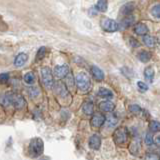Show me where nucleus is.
Masks as SVG:
<instances>
[{
    "label": "nucleus",
    "instance_id": "f257e3e1",
    "mask_svg": "<svg viewBox=\"0 0 160 160\" xmlns=\"http://www.w3.org/2000/svg\"><path fill=\"white\" fill-rule=\"evenodd\" d=\"M44 151V143L43 140L39 137H35L30 140L28 145V153L31 158H37Z\"/></svg>",
    "mask_w": 160,
    "mask_h": 160
},
{
    "label": "nucleus",
    "instance_id": "f03ea898",
    "mask_svg": "<svg viewBox=\"0 0 160 160\" xmlns=\"http://www.w3.org/2000/svg\"><path fill=\"white\" fill-rule=\"evenodd\" d=\"M75 84L81 91H87L91 87V81L88 76V74L85 72H80L75 77Z\"/></svg>",
    "mask_w": 160,
    "mask_h": 160
},
{
    "label": "nucleus",
    "instance_id": "7ed1b4c3",
    "mask_svg": "<svg viewBox=\"0 0 160 160\" xmlns=\"http://www.w3.org/2000/svg\"><path fill=\"white\" fill-rule=\"evenodd\" d=\"M113 140L117 145H124L128 140V130L125 127H118L113 133Z\"/></svg>",
    "mask_w": 160,
    "mask_h": 160
},
{
    "label": "nucleus",
    "instance_id": "20e7f679",
    "mask_svg": "<svg viewBox=\"0 0 160 160\" xmlns=\"http://www.w3.org/2000/svg\"><path fill=\"white\" fill-rule=\"evenodd\" d=\"M41 80L45 88L51 89L54 86L53 73L49 67H43L41 69Z\"/></svg>",
    "mask_w": 160,
    "mask_h": 160
},
{
    "label": "nucleus",
    "instance_id": "39448f33",
    "mask_svg": "<svg viewBox=\"0 0 160 160\" xmlns=\"http://www.w3.org/2000/svg\"><path fill=\"white\" fill-rule=\"evenodd\" d=\"M101 26L107 32H115L119 29L118 23L110 18H103L101 20Z\"/></svg>",
    "mask_w": 160,
    "mask_h": 160
},
{
    "label": "nucleus",
    "instance_id": "423d86ee",
    "mask_svg": "<svg viewBox=\"0 0 160 160\" xmlns=\"http://www.w3.org/2000/svg\"><path fill=\"white\" fill-rule=\"evenodd\" d=\"M69 66L67 64H63V65H58V66H55L53 70V75L58 79H62V78H66V76L69 74Z\"/></svg>",
    "mask_w": 160,
    "mask_h": 160
},
{
    "label": "nucleus",
    "instance_id": "0eeeda50",
    "mask_svg": "<svg viewBox=\"0 0 160 160\" xmlns=\"http://www.w3.org/2000/svg\"><path fill=\"white\" fill-rule=\"evenodd\" d=\"M105 119H106V117H105L103 114L95 113V114H93L90 123H91V126L93 128H99L105 123Z\"/></svg>",
    "mask_w": 160,
    "mask_h": 160
},
{
    "label": "nucleus",
    "instance_id": "6e6552de",
    "mask_svg": "<svg viewBox=\"0 0 160 160\" xmlns=\"http://www.w3.org/2000/svg\"><path fill=\"white\" fill-rule=\"evenodd\" d=\"M54 91L57 95L61 97H66L68 95V88L63 82L61 81H57L54 84Z\"/></svg>",
    "mask_w": 160,
    "mask_h": 160
},
{
    "label": "nucleus",
    "instance_id": "1a4fd4ad",
    "mask_svg": "<svg viewBox=\"0 0 160 160\" xmlns=\"http://www.w3.org/2000/svg\"><path fill=\"white\" fill-rule=\"evenodd\" d=\"M101 146V138L98 134H93L89 138V147L93 150H98Z\"/></svg>",
    "mask_w": 160,
    "mask_h": 160
},
{
    "label": "nucleus",
    "instance_id": "9d476101",
    "mask_svg": "<svg viewBox=\"0 0 160 160\" xmlns=\"http://www.w3.org/2000/svg\"><path fill=\"white\" fill-rule=\"evenodd\" d=\"M13 105H14L15 109L21 110V109H23L25 107L26 102H25V99L21 96V95L14 94V96H13Z\"/></svg>",
    "mask_w": 160,
    "mask_h": 160
},
{
    "label": "nucleus",
    "instance_id": "9b49d317",
    "mask_svg": "<svg viewBox=\"0 0 160 160\" xmlns=\"http://www.w3.org/2000/svg\"><path fill=\"white\" fill-rule=\"evenodd\" d=\"M99 109L103 112H112L115 109V104L112 101H103L99 104Z\"/></svg>",
    "mask_w": 160,
    "mask_h": 160
},
{
    "label": "nucleus",
    "instance_id": "f8f14e48",
    "mask_svg": "<svg viewBox=\"0 0 160 160\" xmlns=\"http://www.w3.org/2000/svg\"><path fill=\"white\" fill-rule=\"evenodd\" d=\"M27 59H28V55L26 53H19L14 59V65L16 67H21L27 61Z\"/></svg>",
    "mask_w": 160,
    "mask_h": 160
},
{
    "label": "nucleus",
    "instance_id": "ddd939ff",
    "mask_svg": "<svg viewBox=\"0 0 160 160\" xmlns=\"http://www.w3.org/2000/svg\"><path fill=\"white\" fill-rule=\"evenodd\" d=\"M134 8H135V4L133 2H128L126 4H124L121 7V9H120V13L122 15H126L127 16V15H130L133 12Z\"/></svg>",
    "mask_w": 160,
    "mask_h": 160
},
{
    "label": "nucleus",
    "instance_id": "4468645a",
    "mask_svg": "<svg viewBox=\"0 0 160 160\" xmlns=\"http://www.w3.org/2000/svg\"><path fill=\"white\" fill-rule=\"evenodd\" d=\"M148 27L144 23H137L134 27V32L137 35H146L148 33Z\"/></svg>",
    "mask_w": 160,
    "mask_h": 160
},
{
    "label": "nucleus",
    "instance_id": "2eb2a0df",
    "mask_svg": "<svg viewBox=\"0 0 160 160\" xmlns=\"http://www.w3.org/2000/svg\"><path fill=\"white\" fill-rule=\"evenodd\" d=\"M133 23H134V17L131 16V15H127V16L125 18H123L122 21L120 22L119 27L121 29H126V28L131 26Z\"/></svg>",
    "mask_w": 160,
    "mask_h": 160
},
{
    "label": "nucleus",
    "instance_id": "dca6fc26",
    "mask_svg": "<svg viewBox=\"0 0 160 160\" xmlns=\"http://www.w3.org/2000/svg\"><path fill=\"white\" fill-rule=\"evenodd\" d=\"M91 71H92V74L94 78L97 80V81H102L104 79V73L101 69L97 66H92L91 67Z\"/></svg>",
    "mask_w": 160,
    "mask_h": 160
},
{
    "label": "nucleus",
    "instance_id": "f3484780",
    "mask_svg": "<svg viewBox=\"0 0 160 160\" xmlns=\"http://www.w3.org/2000/svg\"><path fill=\"white\" fill-rule=\"evenodd\" d=\"M82 111L84 114L86 115H92L94 113V105L92 102L90 101H86L84 102L82 105Z\"/></svg>",
    "mask_w": 160,
    "mask_h": 160
},
{
    "label": "nucleus",
    "instance_id": "a211bd4d",
    "mask_svg": "<svg viewBox=\"0 0 160 160\" xmlns=\"http://www.w3.org/2000/svg\"><path fill=\"white\" fill-rule=\"evenodd\" d=\"M117 123H118V119L116 117V115L110 114V115H108V116H106L104 124L106 125L107 127H114Z\"/></svg>",
    "mask_w": 160,
    "mask_h": 160
},
{
    "label": "nucleus",
    "instance_id": "6ab92c4d",
    "mask_svg": "<svg viewBox=\"0 0 160 160\" xmlns=\"http://www.w3.org/2000/svg\"><path fill=\"white\" fill-rule=\"evenodd\" d=\"M13 96H14V94L11 92H8L5 94L1 99V103L3 106H9V105L13 104Z\"/></svg>",
    "mask_w": 160,
    "mask_h": 160
},
{
    "label": "nucleus",
    "instance_id": "aec40b11",
    "mask_svg": "<svg viewBox=\"0 0 160 160\" xmlns=\"http://www.w3.org/2000/svg\"><path fill=\"white\" fill-rule=\"evenodd\" d=\"M98 95L100 97H103V98H111L113 97V92L107 88L101 87L98 90Z\"/></svg>",
    "mask_w": 160,
    "mask_h": 160
},
{
    "label": "nucleus",
    "instance_id": "412c9836",
    "mask_svg": "<svg viewBox=\"0 0 160 160\" xmlns=\"http://www.w3.org/2000/svg\"><path fill=\"white\" fill-rule=\"evenodd\" d=\"M108 8V1L107 0H98L96 4V9L101 12H105Z\"/></svg>",
    "mask_w": 160,
    "mask_h": 160
},
{
    "label": "nucleus",
    "instance_id": "4be33fe9",
    "mask_svg": "<svg viewBox=\"0 0 160 160\" xmlns=\"http://www.w3.org/2000/svg\"><path fill=\"white\" fill-rule=\"evenodd\" d=\"M143 42L144 44L148 47H154L155 44H156V41H155V38L152 36H148V35H144L143 37Z\"/></svg>",
    "mask_w": 160,
    "mask_h": 160
},
{
    "label": "nucleus",
    "instance_id": "5701e85b",
    "mask_svg": "<svg viewBox=\"0 0 160 160\" xmlns=\"http://www.w3.org/2000/svg\"><path fill=\"white\" fill-rule=\"evenodd\" d=\"M138 58H139V60L141 62H148L149 60H150V58H151V54H150L148 51H141L139 54H138Z\"/></svg>",
    "mask_w": 160,
    "mask_h": 160
},
{
    "label": "nucleus",
    "instance_id": "b1692460",
    "mask_svg": "<svg viewBox=\"0 0 160 160\" xmlns=\"http://www.w3.org/2000/svg\"><path fill=\"white\" fill-rule=\"evenodd\" d=\"M144 76L146 78L148 81L151 82L153 80V77H154V70L152 67H147L146 69L144 70Z\"/></svg>",
    "mask_w": 160,
    "mask_h": 160
},
{
    "label": "nucleus",
    "instance_id": "393cba45",
    "mask_svg": "<svg viewBox=\"0 0 160 160\" xmlns=\"http://www.w3.org/2000/svg\"><path fill=\"white\" fill-rule=\"evenodd\" d=\"M24 81L27 84H33L35 81V75L33 72H28L24 75Z\"/></svg>",
    "mask_w": 160,
    "mask_h": 160
},
{
    "label": "nucleus",
    "instance_id": "a878e982",
    "mask_svg": "<svg viewBox=\"0 0 160 160\" xmlns=\"http://www.w3.org/2000/svg\"><path fill=\"white\" fill-rule=\"evenodd\" d=\"M149 129L151 130L152 132H158L160 131V122L158 121H151L149 124Z\"/></svg>",
    "mask_w": 160,
    "mask_h": 160
},
{
    "label": "nucleus",
    "instance_id": "bb28decb",
    "mask_svg": "<svg viewBox=\"0 0 160 160\" xmlns=\"http://www.w3.org/2000/svg\"><path fill=\"white\" fill-rule=\"evenodd\" d=\"M28 94L31 98H35L39 95V89L35 86H31L28 88Z\"/></svg>",
    "mask_w": 160,
    "mask_h": 160
},
{
    "label": "nucleus",
    "instance_id": "cd10ccee",
    "mask_svg": "<svg viewBox=\"0 0 160 160\" xmlns=\"http://www.w3.org/2000/svg\"><path fill=\"white\" fill-rule=\"evenodd\" d=\"M155 142V140L153 138V135L151 133H147L145 135V138H144V143L147 145V146H151L153 145V143Z\"/></svg>",
    "mask_w": 160,
    "mask_h": 160
},
{
    "label": "nucleus",
    "instance_id": "c85d7f7f",
    "mask_svg": "<svg viewBox=\"0 0 160 160\" xmlns=\"http://www.w3.org/2000/svg\"><path fill=\"white\" fill-rule=\"evenodd\" d=\"M45 54H46V48H45V46L40 47L39 50L37 51V54H36V61H39V60L43 59Z\"/></svg>",
    "mask_w": 160,
    "mask_h": 160
},
{
    "label": "nucleus",
    "instance_id": "c756f323",
    "mask_svg": "<svg viewBox=\"0 0 160 160\" xmlns=\"http://www.w3.org/2000/svg\"><path fill=\"white\" fill-rule=\"evenodd\" d=\"M151 13H152L153 16L157 17V18H160V4L155 5V6L151 10Z\"/></svg>",
    "mask_w": 160,
    "mask_h": 160
},
{
    "label": "nucleus",
    "instance_id": "7c9ffc66",
    "mask_svg": "<svg viewBox=\"0 0 160 160\" xmlns=\"http://www.w3.org/2000/svg\"><path fill=\"white\" fill-rule=\"evenodd\" d=\"M129 110L132 113L137 114V113H139L140 111H141V108H140V106L137 104H132V105H130V106H129Z\"/></svg>",
    "mask_w": 160,
    "mask_h": 160
},
{
    "label": "nucleus",
    "instance_id": "2f4dec72",
    "mask_svg": "<svg viewBox=\"0 0 160 160\" xmlns=\"http://www.w3.org/2000/svg\"><path fill=\"white\" fill-rule=\"evenodd\" d=\"M145 160H160V156L155 153H148L145 155Z\"/></svg>",
    "mask_w": 160,
    "mask_h": 160
},
{
    "label": "nucleus",
    "instance_id": "473e14b6",
    "mask_svg": "<svg viewBox=\"0 0 160 160\" xmlns=\"http://www.w3.org/2000/svg\"><path fill=\"white\" fill-rule=\"evenodd\" d=\"M137 86L139 87L140 90H142V91H146V90L148 89V86H147V85L145 84L144 82H142V81H138V82H137Z\"/></svg>",
    "mask_w": 160,
    "mask_h": 160
},
{
    "label": "nucleus",
    "instance_id": "72a5a7b5",
    "mask_svg": "<svg viewBox=\"0 0 160 160\" xmlns=\"http://www.w3.org/2000/svg\"><path fill=\"white\" fill-rule=\"evenodd\" d=\"M0 79H1V81L4 82V81H7L9 79V74L8 73H2L0 75Z\"/></svg>",
    "mask_w": 160,
    "mask_h": 160
},
{
    "label": "nucleus",
    "instance_id": "f704fd0d",
    "mask_svg": "<svg viewBox=\"0 0 160 160\" xmlns=\"http://www.w3.org/2000/svg\"><path fill=\"white\" fill-rule=\"evenodd\" d=\"M130 43H131V45L133 47H138L139 46V43L136 41V40H134L133 38H130Z\"/></svg>",
    "mask_w": 160,
    "mask_h": 160
},
{
    "label": "nucleus",
    "instance_id": "c9c22d12",
    "mask_svg": "<svg viewBox=\"0 0 160 160\" xmlns=\"http://www.w3.org/2000/svg\"><path fill=\"white\" fill-rule=\"evenodd\" d=\"M155 143H156L157 145H160V135H159V136H157L156 139H155Z\"/></svg>",
    "mask_w": 160,
    "mask_h": 160
},
{
    "label": "nucleus",
    "instance_id": "e433bc0d",
    "mask_svg": "<svg viewBox=\"0 0 160 160\" xmlns=\"http://www.w3.org/2000/svg\"><path fill=\"white\" fill-rule=\"evenodd\" d=\"M39 160H50V158H48V157H41Z\"/></svg>",
    "mask_w": 160,
    "mask_h": 160
},
{
    "label": "nucleus",
    "instance_id": "4c0bfd02",
    "mask_svg": "<svg viewBox=\"0 0 160 160\" xmlns=\"http://www.w3.org/2000/svg\"><path fill=\"white\" fill-rule=\"evenodd\" d=\"M159 43H160V40H159Z\"/></svg>",
    "mask_w": 160,
    "mask_h": 160
},
{
    "label": "nucleus",
    "instance_id": "58836bf2",
    "mask_svg": "<svg viewBox=\"0 0 160 160\" xmlns=\"http://www.w3.org/2000/svg\"><path fill=\"white\" fill-rule=\"evenodd\" d=\"M159 156H160V155H159Z\"/></svg>",
    "mask_w": 160,
    "mask_h": 160
}]
</instances>
